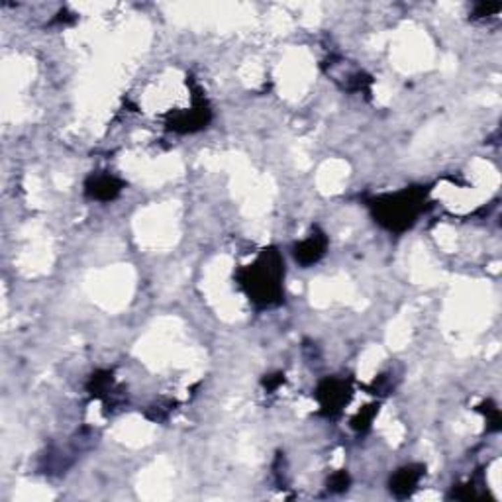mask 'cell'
<instances>
[{
  "label": "cell",
  "instance_id": "obj_3",
  "mask_svg": "<svg viewBox=\"0 0 502 502\" xmlns=\"http://www.w3.org/2000/svg\"><path fill=\"white\" fill-rule=\"evenodd\" d=\"M324 248H326V240L320 238V236H312L306 241H302L301 245H296V259L302 263V265H310V263L318 261L324 253Z\"/></svg>",
  "mask_w": 502,
  "mask_h": 502
},
{
  "label": "cell",
  "instance_id": "obj_2",
  "mask_svg": "<svg viewBox=\"0 0 502 502\" xmlns=\"http://www.w3.org/2000/svg\"><path fill=\"white\" fill-rule=\"evenodd\" d=\"M416 204H418V199L416 196H412V194H401L399 199H394L391 202V206H385V216L387 218H392L391 220V228H394L399 222H404V226H406V220L408 224L414 222L416 218Z\"/></svg>",
  "mask_w": 502,
  "mask_h": 502
},
{
  "label": "cell",
  "instance_id": "obj_4",
  "mask_svg": "<svg viewBox=\"0 0 502 502\" xmlns=\"http://www.w3.org/2000/svg\"><path fill=\"white\" fill-rule=\"evenodd\" d=\"M418 479H420V471H414L412 467H406V469H401L394 475V479L391 481V489L399 496H406L418 485Z\"/></svg>",
  "mask_w": 502,
  "mask_h": 502
},
{
  "label": "cell",
  "instance_id": "obj_1",
  "mask_svg": "<svg viewBox=\"0 0 502 502\" xmlns=\"http://www.w3.org/2000/svg\"><path fill=\"white\" fill-rule=\"evenodd\" d=\"M281 259L275 253L263 255L255 267H251L253 279L251 287L255 292V301L263 304H271L279 294H281Z\"/></svg>",
  "mask_w": 502,
  "mask_h": 502
},
{
  "label": "cell",
  "instance_id": "obj_5",
  "mask_svg": "<svg viewBox=\"0 0 502 502\" xmlns=\"http://www.w3.org/2000/svg\"><path fill=\"white\" fill-rule=\"evenodd\" d=\"M120 191V182H116L114 177H96L92 179V185H89V192L94 199L101 201H110Z\"/></svg>",
  "mask_w": 502,
  "mask_h": 502
},
{
  "label": "cell",
  "instance_id": "obj_6",
  "mask_svg": "<svg viewBox=\"0 0 502 502\" xmlns=\"http://www.w3.org/2000/svg\"><path fill=\"white\" fill-rule=\"evenodd\" d=\"M345 485H347V475H345V473H340V475H336V477L331 479V489H336V491L347 489Z\"/></svg>",
  "mask_w": 502,
  "mask_h": 502
}]
</instances>
